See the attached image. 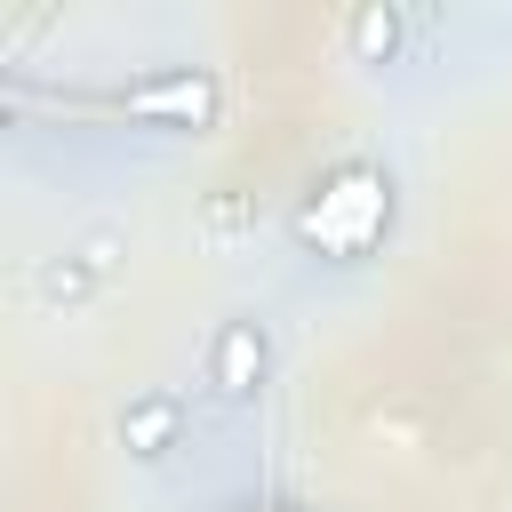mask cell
I'll use <instances>...</instances> for the list:
<instances>
[{"instance_id":"obj_1","label":"cell","mask_w":512,"mask_h":512,"mask_svg":"<svg viewBox=\"0 0 512 512\" xmlns=\"http://www.w3.org/2000/svg\"><path fill=\"white\" fill-rule=\"evenodd\" d=\"M392 224V176L376 160H336L328 176H312V200L296 208V240L336 256V264H360Z\"/></svg>"},{"instance_id":"obj_2","label":"cell","mask_w":512,"mask_h":512,"mask_svg":"<svg viewBox=\"0 0 512 512\" xmlns=\"http://www.w3.org/2000/svg\"><path fill=\"white\" fill-rule=\"evenodd\" d=\"M104 104L128 112V120H152V128H184V136H200V128L224 112V88H216V72L176 64V72H144V80H128V88H112Z\"/></svg>"},{"instance_id":"obj_3","label":"cell","mask_w":512,"mask_h":512,"mask_svg":"<svg viewBox=\"0 0 512 512\" xmlns=\"http://www.w3.org/2000/svg\"><path fill=\"white\" fill-rule=\"evenodd\" d=\"M264 384H272V328L256 312H224L208 336V392L224 408H256Z\"/></svg>"},{"instance_id":"obj_4","label":"cell","mask_w":512,"mask_h":512,"mask_svg":"<svg viewBox=\"0 0 512 512\" xmlns=\"http://www.w3.org/2000/svg\"><path fill=\"white\" fill-rule=\"evenodd\" d=\"M120 448L144 456V464L176 456V448H184V392H136V400L120 408Z\"/></svg>"},{"instance_id":"obj_5","label":"cell","mask_w":512,"mask_h":512,"mask_svg":"<svg viewBox=\"0 0 512 512\" xmlns=\"http://www.w3.org/2000/svg\"><path fill=\"white\" fill-rule=\"evenodd\" d=\"M32 296H40L48 312H80V304H96V296H104V272H96V264H88L72 240H64L56 256H40V272H32Z\"/></svg>"},{"instance_id":"obj_6","label":"cell","mask_w":512,"mask_h":512,"mask_svg":"<svg viewBox=\"0 0 512 512\" xmlns=\"http://www.w3.org/2000/svg\"><path fill=\"white\" fill-rule=\"evenodd\" d=\"M344 48H352V64H400L408 16H400L392 0H360V8L344 16Z\"/></svg>"},{"instance_id":"obj_7","label":"cell","mask_w":512,"mask_h":512,"mask_svg":"<svg viewBox=\"0 0 512 512\" xmlns=\"http://www.w3.org/2000/svg\"><path fill=\"white\" fill-rule=\"evenodd\" d=\"M200 224H208V240H240V232L256 224V216H248V192H208V216H200Z\"/></svg>"}]
</instances>
